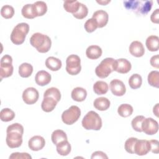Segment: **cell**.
Segmentation results:
<instances>
[{"label":"cell","mask_w":159,"mask_h":159,"mask_svg":"<svg viewBox=\"0 0 159 159\" xmlns=\"http://www.w3.org/2000/svg\"><path fill=\"white\" fill-rule=\"evenodd\" d=\"M6 142L9 147L15 148L19 147L22 143L24 127L19 123L9 125L6 130Z\"/></svg>","instance_id":"6da1fadb"},{"label":"cell","mask_w":159,"mask_h":159,"mask_svg":"<svg viewBox=\"0 0 159 159\" xmlns=\"http://www.w3.org/2000/svg\"><path fill=\"white\" fill-rule=\"evenodd\" d=\"M30 45L40 53H47L51 48L52 41L47 35L37 32L30 38Z\"/></svg>","instance_id":"7a4b0ae2"},{"label":"cell","mask_w":159,"mask_h":159,"mask_svg":"<svg viewBox=\"0 0 159 159\" xmlns=\"http://www.w3.org/2000/svg\"><path fill=\"white\" fill-rule=\"evenodd\" d=\"M116 60L112 58H106L102 60L95 69L97 76L100 78H107L113 71L116 70Z\"/></svg>","instance_id":"3957f363"},{"label":"cell","mask_w":159,"mask_h":159,"mask_svg":"<svg viewBox=\"0 0 159 159\" xmlns=\"http://www.w3.org/2000/svg\"><path fill=\"white\" fill-rule=\"evenodd\" d=\"M125 7L142 15L150 11L153 4L152 1H125L124 2Z\"/></svg>","instance_id":"277c9868"},{"label":"cell","mask_w":159,"mask_h":159,"mask_svg":"<svg viewBox=\"0 0 159 159\" xmlns=\"http://www.w3.org/2000/svg\"><path fill=\"white\" fill-rule=\"evenodd\" d=\"M82 125L86 130H99L102 127V120L99 114L91 111L88 112L82 120Z\"/></svg>","instance_id":"5b68a950"},{"label":"cell","mask_w":159,"mask_h":159,"mask_svg":"<svg viewBox=\"0 0 159 159\" xmlns=\"http://www.w3.org/2000/svg\"><path fill=\"white\" fill-rule=\"evenodd\" d=\"M29 31V25L25 22L17 24L11 34V40L15 45H20L24 43L25 37Z\"/></svg>","instance_id":"8992f818"},{"label":"cell","mask_w":159,"mask_h":159,"mask_svg":"<svg viewBox=\"0 0 159 159\" xmlns=\"http://www.w3.org/2000/svg\"><path fill=\"white\" fill-rule=\"evenodd\" d=\"M81 116V110L76 106H71L67 110L63 112L61 119L66 125H72L76 122Z\"/></svg>","instance_id":"52a82bcc"},{"label":"cell","mask_w":159,"mask_h":159,"mask_svg":"<svg viewBox=\"0 0 159 159\" xmlns=\"http://www.w3.org/2000/svg\"><path fill=\"white\" fill-rule=\"evenodd\" d=\"M81 70V60L77 55H69L66 60V71L71 75H78Z\"/></svg>","instance_id":"ba28073f"},{"label":"cell","mask_w":159,"mask_h":159,"mask_svg":"<svg viewBox=\"0 0 159 159\" xmlns=\"http://www.w3.org/2000/svg\"><path fill=\"white\" fill-rule=\"evenodd\" d=\"M12 58L9 55H4L0 61V76L1 80L8 78L13 73L14 68L12 65Z\"/></svg>","instance_id":"9c48e42d"},{"label":"cell","mask_w":159,"mask_h":159,"mask_svg":"<svg viewBox=\"0 0 159 159\" xmlns=\"http://www.w3.org/2000/svg\"><path fill=\"white\" fill-rule=\"evenodd\" d=\"M142 129L147 135H154L158 130V124L152 117L145 118L142 124Z\"/></svg>","instance_id":"30bf717a"},{"label":"cell","mask_w":159,"mask_h":159,"mask_svg":"<svg viewBox=\"0 0 159 159\" xmlns=\"http://www.w3.org/2000/svg\"><path fill=\"white\" fill-rule=\"evenodd\" d=\"M39 98L38 91L33 87H29L25 89L22 93V99L27 104H33L35 103Z\"/></svg>","instance_id":"8fae6325"},{"label":"cell","mask_w":159,"mask_h":159,"mask_svg":"<svg viewBox=\"0 0 159 159\" xmlns=\"http://www.w3.org/2000/svg\"><path fill=\"white\" fill-rule=\"evenodd\" d=\"M110 89L112 93L117 96H122L126 92L125 84L122 81L118 79H114L111 81Z\"/></svg>","instance_id":"7c38bea8"},{"label":"cell","mask_w":159,"mask_h":159,"mask_svg":"<svg viewBox=\"0 0 159 159\" xmlns=\"http://www.w3.org/2000/svg\"><path fill=\"white\" fill-rule=\"evenodd\" d=\"M150 151V145L148 140H137L134 147V153L139 156L147 155Z\"/></svg>","instance_id":"4fadbf2b"},{"label":"cell","mask_w":159,"mask_h":159,"mask_svg":"<svg viewBox=\"0 0 159 159\" xmlns=\"http://www.w3.org/2000/svg\"><path fill=\"white\" fill-rule=\"evenodd\" d=\"M45 145L44 138L40 135H35L31 137L28 142L29 148L32 151L42 150Z\"/></svg>","instance_id":"5bb4252c"},{"label":"cell","mask_w":159,"mask_h":159,"mask_svg":"<svg viewBox=\"0 0 159 159\" xmlns=\"http://www.w3.org/2000/svg\"><path fill=\"white\" fill-rule=\"evenodd\" d=\"M98 24V27L102 28L106 25L108 22V14L104 10H98L93 14V17Z\"/></svg>","instance_id":"9a60e30c"},{"label":"cell","mask_w":159,"mask_h":159,"mask_svg":"<svg viewBox=\"0 0 159 159\" xmlns=\"http://www.w3.org/2000/svg\"><path fill=\"white\" fill-rule=\"evenodd\" d=\"M51 75L49 73L45 70L38 71L35 76V83L41 86L47 85L51 81Z\"/></svg>","instance_id":"2e32d148"},{"label":"cell","mask_w":159,"mask_h":159,"mask_svg":"<svg viewBox=\"0 0 159 159\" xmlns=\"http://www.w3.org/2000/svg\"><path fill=\"white\" fill-rule=\"evenodd\" d=\"M130 54L135 57H141L144 55L145 48L143 44L137 40L133 41L129 46Z\"/></svg>","instance_id":"e0dca14e"},{"label":"cell","mask_w":159,"mask_h":159,"mask_svg":"<svg viewBox=\"0 0 159 159\" xmlns=\"http://www.w3.org/2000/svg\"><path fill=\"white\" fill-rule=\"evenodd\" d=\"M132 68L130 62L125 58H119L116 60V71L125 74L128 73Z\"/></svg>","instance_id":"ac0fdd59"},{"label":"cell","mask_w":159,"mask_h":159,"mask_svg":"<svg viewBox=\"0 0 159 159\" xmlns=\"http://www.w3.org/2000/svg\"><path fill=\"white\" fill-rule=\"evenodd\" d=\"M57 102H58L53 98L49 96L43 97V99L41 104L42 109L46 112H50L55 109Z\"/></svg>","instance_id":"d6986e66"},{"label":"cell","mask_w":159,"mask_h":159,"mask_svg":"<svg viewBox=\"0 0 159 159\" xmlns=\"http://www.w3.org/2000/svg\"><path fill=\"white\" fill-rule=\"evenodd\" d=\"M101 48L98 45H90L86 50V57L91 60H96L102 55Z\"/></svg>","instance_id":"ffe728a7"},{"label":"cell","mask_w":159,"mask_h":159,"mask_svg":"<svg viewBox=\"0 0 159 159\" xmlns=\"http://www.w3.org/2000/svg\"><path fill=\"white\" fill-rule=\"evenodd\" d=\"M71 96L74 101L82 102L84 101L87 96V91L83 88L76 87L72 90Z\"/></svg>","instance_id":"44dd1931"},{"label":"cell","mask_w":159,"mask_h":159,"mask_svg":"<svg viewBox=\"0 0 159 159\" xmlns=\"http://www.w3.org/2000/svg\"><path fill=\"white\" fill-rule=\"evenodd\" d=\"M110 101L105 97H99L96 98L94 102H93V105L94 107L101 111H106L109 109L110 107Z\"/></svg>","instance_id":"7402d4cb"},{"label":"cell","mask_w":159,"mask_h":159,"mask_svg":"<svg viewBox=\"0 0 159 159\" xmlns=\"http://www.w3.org/2000/svg\"><path fill=\"white\" fill-rule=\"evenodd\" d=\"M61 61L54 57H48L45 60V66L52 71H58L61 67Z\"/></svg>","instance_id":"603a6c76"},{"label":"cell","mask_w":159,"mask_h":159,"mask_svg":"<svg viewBox=\"0 0 159 159\" xmlns=\"http://www.w3.org/2000/svg\"><path fill=\"white\" fill-rule=\"evenodd\" d=\"M146 47L150 52H157L159 48V38L156 35H150L145 42Z\"/></svg>","instance_id":"cb8c5ba5"},{"label":"cell","mask_w":159,"mask_h":159,"mask_svg":"<svg viewBox=\"0 0 159 159\" xmlns=\"http://www.w3.org/2000/svg\"><path fill=\"white\" fill-rule=\"evenodd\" d=\"M57 152L61 156H66L71 152V145L67 140L62 141L58 143L57 145Z\"/></svg>","instance_id":"d4e9b609"},{"label":"cell","mask_w":159,"mask_h":159,"mask_svg":"<svg viewBox=\"0 0 159 159\" xmlns=\"http://www.w3.org/2000/svg\"><path fill=\"white\" fill-rule=\"evenodd\" d=\"M51 139H52V142L55 145H57L58 143L62 141L68 140L66 133L63 130H60V129L55 130L52 132Z\"/></svg>","instance_id":"484cf974"},{"label":"cell","mask_w":159,"mask_h":159,"mask_svg":"<svg viewBox=\"0 0 159 159\" xmlns=\"http://www.w3.org/2000/svg\"><path fill=\"white\" fill-rule=\"evenodd\" d=\"M21 13L22 16L27 19H34L37 17L34 4H32L24 5L21 10Z\"/></svg>","instance_id":"4316f807"},{"label":"cell","mask_w":159,"mask_h":159,"mask_svg":"<svg viewBox=\"0 0 159 159\" xmlns=\"http://www.w3.org/2000/svg\"><path fill=\"white\" fill-rule=\"evenodd\" d=\"M108 84L103 81H98L93 85V91L98 95L106 94L108 91Z\"/></svg>","instance_id":"83f0119b"},{"label":"cell","mask_w":159,"mask_h":159,"mask_svg":"<svg viewBox=\"0 0 159 159\" xmlns=\"http://www.w3.org/2000/svg\"><path fill=\"white\" fill-rule=\"evenodd\" d=\"M33 72V66L28 63H23L19 67V74L22 78L29 77Z\"/></svg>","instance_id":"f1b7e54d"},{"label":"cell","mask_w":159,"mask_h":159,"mask_svg":"<svg viewBox=\"0 0 159 159\" xmlns=\"http://www.w3.org/2000/svg\"><path fill=\"white\" fill-rule=\"evenodd\" d=\"M133 111L132 106L129 104H122L117 109L118 114L122 117H127L131 116Z\"/></svg>","instance_id":"f546056e"},{"label":"cell","mask_w":159,"mask_h":159,"mask_svg":"<svg viewBox=\"0 0 159 159\" xmlns=\"http://www.w3.org/2000/svg\"><path fill=\"white\" fill-rule=\"evenodd\" d=\"M80 4V2L78 1H66L63 3V7L66 12L74 14L78 10Z\"/></svg>","instance_id":"4dcf8cb0"},{"label":"cell","mask_w":159,"mask_h":159,"mask_svg":"<svg viewBox=\"0 0 159 159\" xmlns=\"http://www.w3.org/2000/svg\"><path fill=\"white\" fill-rule=\"evenodd\" d=\"M142 83V78L139 74L132 75L129 80V84L132 89H135L139 88Z\"/></svg>","instance_id":"1f68e13d"},{"label":"cell","mask_w":159,"mask_h":159,"mask_svg":"<svg viewBox=\"0 0 159 159\" xmlns=\"http://www.w3.org/2000/svg\"><path fill=\"white\" fill-rule=\"evenodd\" d=\"M33 4L37 17L42 16L47 12V6L45 2L41 1H36Z\"/></svg>","instance_id":"d6a6232c"},{"label":"cell","mask_w":159,"mask_h":159,"mask_svg":"<svg viewBox=\"0 0 159 159\" xmlns=\"http://www.w3.org/2000/svg\"><path fill=\"white\" fill-rule=\"evenodd\" d=\"M15 112L9 108H4L0 112V118L3 122H9L14 119Z\"/></svg>","instance_id":"836d02e7"},{"label":"cell","mask_w":159,"mask_h":159,"mask_svg":"<svg viewBox=\"0 0 159 159\" xmlns=\"http://www.w3.org/2000/svg\"><path fill=\"white\" fill-rule=\"evenodd\" d=\"M147 80L150 86L159 88V72L158 71H152L148 74Z\"/></svg>","instance_id":"e575fe53"},{"label":"cell","mask_w":159,"mask_h":159,"mask_svg":"<svg viewBox=\"0 0 159 159\" xmlns=\"http://www.w3.org/2000/svg\"><path fill=\"white\" fill-rule=\"evenodd\" d=\"M49 96L54 98L57 102L60 101L61 99V93L60 90L55 87L48 88L43 94V97Z\"/></svg>","instance_id":"d590c367"},{"label":"cell","mask_w":159,"mask_h":159,"mask_svg":"<svg viewBox=\"0 0 159 159\" xmlns=\"http://www.w3.org/2000/svg\"><path fill=\"white\" fill-rule=\"evenodd\" d=\"M145 118V117L143 116H137L132 119L131 125L134 130L139 132H142V124Z\"/></svg>","instance_id":"8d00e7d4"},{"label":"cell","mask_w":159,"mask_h":159,"mask_svg":"<svg viewBox=\"0 0 159 159\" xmlns=\"http://www.w3.org/2000/svg\"><path fill=\"white\" fill-rule=\"evenodd\" d=\"M14 14V9L10 5L3 6L1 9V15L5 19H11Z\"/></svg>","instance_id":"74e56055"},{"label":"cell","mask_w":159,"mask_h":159,"mask_svg":"<svg viewBox=\"0 0 159 159\" xmlns=\"http://www.w3.org/2000/svg\"><path fill=\"white\" fill-rule=\"evenodd\" d=\"M88 14V7L86 6V5L80 2V7L78 10L75 13L73 14V16L78 19H83L87 16Z\"/></svg>","instance_id":"f35d334b"},{"label":"cell","mask_w":159,"mask_h":159,"mask_svg":"<svg viewBox=\"0 0 159 159\" xmlns=\"http://www.w3.org/2000/svg\"><path fill=\"white\" fill-rule=\"evenodd\" d=\"M138 139L135 137L129 138L125 142L124 148L127 152L129 153H134V147L135 144Z\"/></svg>","instance_id":"ab89813d"},{"label":"cell","mask_w":159,"mask_h":159,"mask_svg":"<svg viewBox=\"0 0 159 159\" xmlns=\"http://www.w3.org/2000/svg\"><path fill=\"white\" fill-rule=\"evenodd\" d=\"M84 27L86 32L91 33L98 28V24L93 18H91L86 21L84 25Z\"/></svg>","instance_id":"60d3db41"},{"label":"cell","mask_w":159,"mask_h":159,"mask_svg":"<svg viewBox=\"0 0 159 159\" xmlns=\"http://www.w3.org/2000/svg\"><path fill=\"white\" fill-rule=\"evenodd\" d=\"M16 159V158H21V159H31L32 157L28 153H19V152H14L12 153L9 156V159Z\"/></svg>","instance_id":"b9f144b4"},{"label":"cell","mask_w":159,"mask_h":159,"mask_svg":"<svg viewBox=\"0 0 159 159\" xmlns=\"http://www.w3.org/2000/svg\"><path fill=\"white\" fill-rule=\"evenodd\" d=\"M150 145V151L154 153H159V142L157 140H148Z\"/></svg>","instance_id":"7bdbcfd3"},{"label":"cell","mask_w":159,"mask_h":159,"mask_svg":"<svg viewBox=\"0 0 159 159\" xmlns=\"http://www.w3.org/2000/svg\"><path fill=\"white\" fill-rule=\"evenodd\" d=\"M91 158V159H93V158H102V159L106 158V159H107L108 157L103 152L96 151V152H94V153H93Z\"/></svg>","instance_id":"ee69618b"},{"label":"cell","mask_w":159,"mask_h":159,"mask_svg":"<svg viewBox=\"0 0 159 159\" xmlns=\"http://www.w3.org/2000/svg\"><path fill=\"white\" fill-rule=\"evenodd\" d=\"M150 65L156 68H159V56L158 55H155L151 57L150 60Z\"/></svg>","instance_id":"f6af8a7d"},{"label":"cell","mask_w":159,"mask_h":159,"mask_svg":"<svg viewBox=\"0 0 159 159\" xmlns=\"http://www.w3.org/2000/svg\"><path fill=\"white\" fill-rule=\"evenodd\" d=\"M150 20L152 22L155 24H158L159 21V9H156L150 16Z\"/></svg>","instance_id":"bcb514c9"},{"label":"cell","mask_w":159,"mask_h":159,"mask_svg":"<svg viewBox=\"0 0 159 159\" xmlns=\"http://www.w3.org/2000/svg\"><path fill=\"white\" fill-rule=\"evenodd\" d=\"M153 112L157 117H158V103L156 104V105L153 107Z\"/></svg>","instance_id":"7dc6e473"},{"label":"cell","mask_w":159,"mask_h":159,"mask_svg":"<svg viewBox=\"0 0 159 159\" xmlns=\"http://www.w3.org/2000/svg\"><path fill=\"white\" fill-rule=\"evenodd\" d=\"M111 2V1H97V2L101 4V5H106L108 3H109Z\"/></svg>","instance_id":"c3c4849f"}]
</instances>
